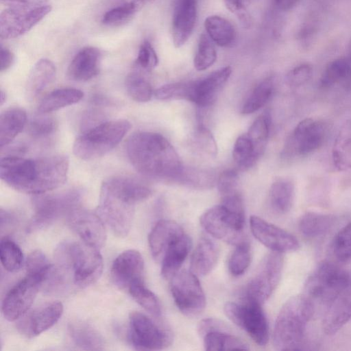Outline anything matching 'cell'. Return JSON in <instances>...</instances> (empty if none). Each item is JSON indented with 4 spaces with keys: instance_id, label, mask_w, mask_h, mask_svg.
Segmentation results:
<instances>
[{
    "instance_id": "1",
    "label": "cell",
    "mask_w": 351,
    "mask_h": 351,
    "mask_svg": "<svg viewBox=\"0 0 351 351\" xmlns=\"http://www.w3.org/2000/svg\"><path fill=\"white\" fill-rule=\"evenodd\" d=\"M69 167V158L64 155L38 158L9 155L1 158L0 177L11 188L36 195L63 185Z\"/></svg>"
},
{
    "instance_id": "2",
    "label": "cell",
    "mask_w": 351,
    "mask_h": 351,
    "mask_svg": "<svg viewBox=\"0 0 351 351\" xmlns=\"http://www.w3.org/2000/svg\"><path fill=\"white\" fill-rule=\"evenodd\" d=\"M126 152L134 168L147 178L173 181L183 167L173 145L156 132L133 134Z\"/></svg>"
},
{
    "instance_id": "3",
    "label": "cell",
    "mask_w": 351,
    "mask_h": 351,
    "mask_svg": "<svg viewBox=\"0 0 351 351\" xmlns=\"http://www.w3.org/2000/svg\"><path fill=\"white\" fill-rule=\"evenodd\" d=\"M137 203L130 184L121 176H114L102 183L96 213L114 235L125 237L130 230Z\"/></svg>"
},
{
    "instance_id": "4",
    "label": "cell",
    "mask_w": 351,
    "mask_h": 351,
    "mask_svg": "<svg viewBox=\"0 0 351 351\" xmlns=\"http://www.w3.org/2000/svg\"><path fill=\"white\" fill-rule=\"evenodd\" d=\"M313 313V301L306 295L290 298L276 319L273 332L274 348L280 351L302 350L306 327Z\"/></svg>"
},
{
    "instance_id": "5",
    "label": "cell",
    "mask_w": 351,
    "mask_h": 351,
    "mask_svg": "<svg viewBox=\"0 0 351 351\" xmlns=\"http://www.w3.org/2000/svg\"><path fill=\"white\" fill-rule=\"evenodd\" d=\"M55 257L62 269L73 271L74 283L81 288L94 284L102 274L104 263L99 250L84 243L63 242L56 248Z\"/></svg>"
},
{
    "instance_id": "6",
    "label": "cell",
    "mask_w": 351,
    "mask_h": 351,
    "mask_svg": "<svg viewBox=\"0 0 351 351\" xmlns=\"http://www.w3.org/2000/svg\"><path fill=\"white\" fill-rule=\"evenodd\" d=\"M130 128L126 119L106 121L82 132L73 143V154L84 160L100 158L116 147Z\"/></svg>"
},
{
    "instance_id": "7",
    "label": "cell",
    "mask_w": 351,
    "mask_h": 351,
    "mask_svg": "<svg viewBox=\"0 0 351 351\" xmlns=\"http://www.w3.org/2000/svg\"><path fill=\"white\" fill-rule=\"evenodd\" d=\"M81 191L75 189L64 192L34 195V215L27 227L29 232L45 228L62 217H68L80 207Z\"/></svg>"
},
{
    "instance_id": "8",
    "label": "cell",
    "mask_w": 351,
    "mask_h": 351,
    "mask_svg": "<svg viewBox=\"0 0 351 351\" xmlns=\"http://www.w3.org/2000/svg\"><path fill=\"white\" fill-rule=\"evenodd\" d=\"M351 276L339 265L321 263L308 278L305 295L327 306L349 283Z\"/></svg>"
},
{
    "instance_id": "9",
    "label": "cell",
    "mask_w": 351,
    "mask_h": 351,
    "mask_svg": "<svg viewBox=\"0 0 351 351\" xmlns=\"http://www.w3.org/2000/svg\"><path fill=\"white\" fill-rule=\"evenodd\" d=\"M199 222L210 235L230 244L237 245L246 241L243 234L245 215L234 213L221 204L206 210Z\"/></svg>"
},
{
    "instance_id": "10",
    "label": "cell",
    "mask_w": 351,
    "mask_h": 351,
    "mask_svg": "<svg viewBox=\"0 0 351 351\" xmlns=\"http://www.w3.org/2000/svg\"><path fill=\"white\" fill-rule=\"evenodd\" d=\"M328 134L325 122L306 118L298 123L287 138L282 152L285 158L307 156L319 149Z\"/></svg>"
},
{
    "instance_id": "11",
    "label": "cell",
    "mask_w": 351,
    "mask_h": 351,
    "mask_svg": "<svg viewBox=\"0 0 351 351\" xmlns=\"http://www.w3.org/2000/svg\"><path fill=\"white\" fill-rule=\"evenodd\" d=\"M283 263L282 253L271 251L267 254L246 285L245 300L262 305L276 289L282 276Z\"/></svg>"
},
{
    "instance_id": "12",
    "label": "cell",
    "mask_w": 351,
    "mask_h": 351,
    "mask_svg": "<svg viewBox=\"0 0 351 351\" xmlns=\"http://www.w3.org/2000/svg\"><path fill=\"white\" fill-rule=\"evenodd\" d=\"M223 309L228 319L245 330L258 345L267 343L269 325L261 304L247 300L243 303L229 302Z\"/></svg>"
},
{
    "instance_id": "13",
    "label": "cell",
    "mask_w": 351,
    "mask_h": 351,
    "mask_svg": "<svg viewBox=\"0 0 351 351\" xmlns=\"http://www.w3.org/2000/svg\"><path fill=\"white\" fill-rule=\"evenodd\" d=\"M129 341L138 350H159L172 341L171 333L147 315L137 311L129 316Z\"/></svg>"
},
{
    "instance_id": "14",
    "label": "cell",
    "mask_w": 351,
    "mask_h": 351,
    "mask_svg": "<svg viewBox=\"0 0 351 351\" xmlns=\"http://www.w3.org/2000/svg\"><path fill=\"white\" fill-rule=\"evenodd\" d=\"M170 280L171 293L178 309L188 317L201 314L206 306V297L197 276L183 270Z\"/></svg>"
},
{
    "instance_id": "15",
    "label": "cell",
    "mask_w": 351,
    "mask_h": 351,
    "mask_svg": "<svg viewBox=\"0 0 351 351\" xmlns=\"http://www.w3.org/2000/svg\"><path fill=\"white\" fill-rule=\"evenodd\" d=\"M51 9L49 4L32 9L7 8L0 14L1 38H15L25 34L42 21Z\"/></svg>"
},
{
    "instance_id": "16",
    "label": "cell",
    "mask_w": 351,
    "mask_h": 351,
    "mask_svg": "<svg viewBox=\"0 0 351 351\" xmlns=\"http://www.w3.org/2000/svg\"><path fill=\"white\" fill-rule=\"evenodd\" d=\"M42 289V282L26 275L5 295L1 306L3 317L10 322L19 319L32 305L36 295Z\"/></svg>"
},
{
    "instance_id": "17",
    "label": "cell",
    "mask_w": 351,
    "mask_h": 351,
    "mask_svg": "<svg viewBox=\"0 0 351 351\" xmlns=\"http://www.w3.org/2000/svg\"><path fill=\"white\" fill-rule=\"evenodd\" d=\"M250 226L254 237L273 252H293L300 247L294 235L258 216L250 217Z\"/></svg>"
},
{
    "instance_id": "18",
    "label": "cell",
    "mask_w": 351,
    "mask_h": 351,
    "mask_svg": "<svg viewBox=\"0 0 351 351\" xmlns=\"http://www.w3.org/2000/svg\"><path fill=\"white\" fill-rule=\"evenodd\" d=\"M197 330L203 338L204 349L210 351L247 350V345L229 332L228 326L217 319L199 322Z\"/></svg>"
},
{
    "instance_id": "19",
    "label": "cell",
    "mask_w": 351,
    "mask_h": 351,
    "mask_svg": "<svg viewBox=\"0 0 351 351\" xmlns=\"http://www.w3.org/2000/svg\"><path fill=\"white\" fill-rule=\"evenodd\" d=\"M71 229L87 245L100 250L106 240L104 221L97 213L77 208L68 217Z\"/></svg>"
},
{
    "instance_id": "20",
    "label": "cell",
    "mask_w": 351,
    "mask_h": 351,
    "mask_svg": "<svg viewBox=\"0 0 351 351\" xmlns=\"http://www.w3.org/2000/svg\"><path fill=\"white\" fill-rule=\"evenodd\" d=\"M63 305L60 302L45 303L20 317L16 324L18 330L31 338L51 328L61 317Z\"/></svg>"
},
{
    "instance_id": "21",
    "label": "cell",
    "mask_w": 351,
    "mask_h": 351,
    "mask_svg": "<svg viewBox=\"0 0 351 351\" xmlns=\"http://www.w3.org/2000/svg\"><path fill=\"white\" fill-rule=\"evenodd\" d=\"M144 261L139 252L128 250L114 261L110 276L114 285L120 289H126L134 282L143 280Z\"/></svg>"
},
{
    "instance_id": "22",
    "label": "cell",
    "mask_w": 351,
    "mask_h": 351,
    "mask_svg": "<svg viewBox=\"0 0 351 351\" xmlns=\"http://www.w3.org/2000/svg\"><path fill=\"white\" fill-rule=\"evenodd\" d=\"M231 73L232 68L227 66L213 72L203 79L190 82L188 101L202 108L211 106Z\"/></svg>"
},
{
    "instance_id": "23",
    "label": "cell",
    "mask_w": 351,
    "mask_h": 351,
    "mask_svg": "<svg viewBox=\"0 0 351 351\" xmlns=\"http://www.w3.org/2000/svg\"><path fill=\"white\" fill-rule=\"evenodd\" d=\"M197 15V0H176L172 21L173 42L176 47L184 45L191 36Z\"/></svg>"
},
{
    "instance_id": "24",
    "label": "cell",
    "mask_w": 351,
    "mask_h": 351,
    "mask_svg": "<svg viewBox=\"0 0 351 351\" xmlns=\"http://www.w3.org/2000/svg\"><path fill=\"white\" fill-rule=\"evenodd\" d=\"M326 306L322 328L326 335H332L351 319V279Z\"/></svg>"
},
{
    "instance_id": "25",
    "label": "cell",
    "mask_w": 351,
    "mask_h": 351,
    "mask_svg": "<svg viewBox=\"0 0 351 351\" xmlns=\"http://www.w3.org/2000/svg\"><path fill=\"white\" fill-rule=\"evenodd\" d=\"M101 53L94 47L80 49L71 61L67 75L75 82H86L97 75L100 71Z\"/></svg>"
},
{
    "instance_id": "26",
    "label": "cell",
    "mask_w": 351,
    "mask_h": 351,
    "mask_svg": "<svg viewBox=\"0 0 351 351\" xmlns=\"http://www.w3.org/2000/svg\"><path fill=\"white\" fill-rule=\"evenodd\" d=\"M184 233L183 228L174 221H158L148 237L149 247L153 258L161 261L168 247Z\"/></svg>"
},
{
    "instance_id": "27",
    "label": "cell",
    "mask_w": 351,
    "mask_h": 351,
    "mask_svg": "<svg viewBox=\"0 0 351 351\" xmlns=\"http://www.w3.org/2000/svg\"><path fill=\"white\" fill-rule=\"evenodd\" d=\"M56 74V66L47 58L39 60L32 67L27 80L25 95L32 101L40 95L53 82Z\"/></svg>"
},
{
    "instance_id": "28",
    "label": "cell",
    "mask_w": 351,
    "mask_h": 351,
    "mask_svg": "<svg viewBox=\"0 0 351 351\" xmlns=\"http://www.w3.org/2000/svg\"><path fill=\"white\" fill-rule=\"evenodd\" d=\"M191 246V239L184 232L168 247L161 260V275L165 279H171L179 271Z\"/></svg>"
},
{
    "instance_id": "29",
    "label": "cell",
    "mask_w": 351,
    "mask_h": 351,
    "mask_svg": "<svg viewBox=\"0 0 351 351\" xmlns=\"http://www.w3.org/2000/svg\"><path fill=\"white\" fill-rule=\"evenodd\" d=\"M218 258L217 245L212 239L203 237L192 254L190 271L197 276H206L215 267Z\"/></svg>"
},
{
    "instance_id": "30",
    "label": "cell",
    "mask_w": 351,
    "mask_h": 351,
    "mask_svg": "<svg viewBox=\"0 0 351 351\" xmlns=\"http://www.w3.org/2000/svg\"><path fill=\"white\" fill-rule=\"evenodd\" d=\"M295 185L293 180L280 178L271 185L269 192V204L272 211L278 215L287 213L293 204Z\"/></svg>"
},
{
    "instance_id": "31",
    "label": "cell",
    "mask_w": 351,
    "mask_h": 351,
    "mask_svg": "<svg viewBox=\"0 0 351 351\" xmlns=\"http://www.w3.org/2000/svg\"><path fill=\"white\" fill-rule=\"evenodd\" d=\"M27 122V114L24 109L12 107L0 115V146L8 145L23 130Z\"/></svg>"
},
{
    "instance_id": "32",
    "label": "cell",
    "mask_w": 351,
    "mask_h": 351,
    "mask_svg": "<svg viewBox=\"0 0 351 351\" xmlns=\"http://www.w3.org/2000/svg\"><path fill=\"white\" fill-rule=\"evenodd\" d=\"M334 166L339 171L351 169V121L341 127L332 149Z\"/></svg>"
},
{
    "instance_id": "33",
    "label": "cell",
    "mask_w": 351,
    "mask_h": 351,
    "mask_svg": "<svg viewBox=\"0 0 351 351\" xmlns=\"http://www.w3.org/2000/svg\"><path fill=\"white\" fill-rule=\"evenodd\" d=\"M69 335L74 344L83 350H103L104 341L101 335L91 325L84 322L69 324Z\"/></svg>"
},
{
    "instance_id": "34",
    "label": "cell",
    "mask_w": 351,
    "mask_h": 351,
    "mask_svg": "<svg viewBox=\"0 0 351 351\" xmlns=\"http://www.w3.org/2000/svg\"><path fill=\"white\" fill-rule=\"evenodd\" d=\"M84 97V93L74 88H62L54 90L45 97L38 106V112L47 114L64 107L77 104Z\"/></svg>"
},
{
    "instance_id": "35",
    "label": "cell",
    "mask_w": 351,
    "mask_h": 351,
    "mask_svg": "<svg viewBox=\"0 0 351 351\" xmlns=\"http://www.w3.org/2000/svg\"><path fill=\"white\" fill-rule=\"evenodd\" d=\"M335 217L331 215L307 212L300 219L298 227L301 234L308 239L324 235L333 226Z\"/></svg>"
},
{
    "instance_id": "36",
    "label": "cell",
    "mask_w": 351,
    "mask_h": 351,
    "mask_svg": "<svg viewBox=\"0 0 351 351\" xmlns=\"http://www.w3.org/2000/svg\"><path fill=\"white\" fill-rule=\"evenodd\" d=\"M206 34L220 47L231 45L236 38L234 26L226 19L217 15L207 17L204 21Z\"/></svg>"
},
{
    "instance_id": "37",
    "label": "cell",
    "mask_w": 351,
    "mask_h": 351,
    "mask_svg": "<svg viewBox=\"0 0 351 351\" xmlns=\"http://www.w3.org/2000/svg\"><path fill=\"white\" fill-rule=\"evenodd\" d=\"M270 123L269 114L264 113L254 120L246 133L258 158L265 152L269 134Z\"/></svg>"
},
{
    "instance_id": "38",
    "label": "cell",
    "mask_w": 351,
    "mask_h": 351,
    "mask_svg": "<svg viewBox=\"0 0 351 351\" xmlns=\"http://www.w3.org/2000/svg\"><path fill=\"white\" fill-rule=\"evenodd\" d=\"M128 291L132 298L145 311L155 317L161 315V305L157 296L145 285L144 280L133 283Z\"/></svg>"
},
{
    "instance_id": "39",
    "label": "cell",
    "mask_w": 351,
    "mask_h": 351,
    "mask_svg": "<svg viewBox=\"0 0 351 351\" xmlns=\"http://www.w3.org/2000/svg\"><path fill=\"white\" fill-rule=\"evenodd\" d=\"M274 87L272 77L266 78L260 82L246 99L242 107L241 112L244 114H252L264 106L270 99Z\"/></svg>"
},
{
    "instance_id": "40",
    "label": "cell",
    "mask_w": 351,
    "mask_h": 351,
    "mask_svg": "<svg viewBox=\"0 0 351 351\" xmlns=\"http://www.w3.org/2000/svg\"><path fill=\"white\" fill-rule=\"evenodd\" d=\"M0 259L3 268L10 272L19 271L23 265L24 257L20 247L8 237L0 243Z\"/></svg>"
},
{
    "instance_id": "41",
    "label": "cell",
    "mask_w": 351,
    "mask_h": 351,
    "mask_svg": "<svg viewBox=\"0 0 351 351\" xmlns=\"http://www.w3.org/2000/svg\"><path fill=\"white\" fill-rule=\"evenodd\" d=\"M142 9L135 0H131L107 11L104 14L101 22L107 26H120L130 21Z\"/></svg>"
},
{
    "instance_id": "42",
    "label": "cell",
    "mask_w": 351,
    "mask_h": 351,
    "mask_svg": "<svg viewBox=\"0 0 351 351\" xmlns=\"http://www.w3.org/2000/svg\"><path fill=\"white\" fill-rule=\"evenodd\" d=\"M125 88L129 96L138 102H147L151 99L153 95L150 83L137 71L127 75Z\"/></svg>"
},
{
    "instance_id": "43",
    "label": "cell",
    "mask_w": 351,
    "mask_h": 351,
    "mask_svg": "<svg viewBox=\"0 0 351 351\" xmlns=\"http://www.w3.org/2000/svg\"><path fill=\"white\" fill-rule=\"evenodd\" d=\"M351 73V62L343 58L338 59L326 67L320 80L319 86L328 88L339 82H344Z\"/></svg>"
},
{
    "instance_id": "44",
    "label": "cell",
    "mask_w": 351,
    "mask_h": 351,
    "mask_svg": "<svg viewBox=\"0 0 351 351\" xmlns=\"http://www.w3.org/2000/svg\"><path fill=\"white\" fill-rule=\"evenodd\" d=\"M232 157L241 170L250 168L258 159L246 134L241 135L236 140L233 147Z\"/></svg>"
},
{
    "instance_id": "45",
    "label": "cell",
    "mask_w": 351,
    "mask_h": 351,
    "mask_svg": "<svg viewBox=\"0 0 351 351\" xmlns=\"http://www.w3.org/2000/svg\"><path fill=\"white\" fill-rule=\"evenodd\" d=\"M173 182L189 187L204 189L213 184L214 177L210 172L183 166Z\"/></svg>"
},
{
    "instance_id": "46",
    "label": "cell",
    "mask_w": 351,
    "mask_h": 351,
    "mask_svg": "<svg viewBox=\"0 0 351 351\" xmlns=\"http://www.w3.org/2000/svg\"><path fill=\"white\" fill-rule=\"evenodd\" d=\"M26 275L35 277L42 282L43 286L51 274L53 265L50 263L45 254L40 250H34L25 261Z\"/></svg>"
},
{
    "instance_id": "47",
    "label": "cell",
    "mask_w": 351,
    "mask_h": 351,
    "mask_svg": "<svg viewBox=\"0 0 351 351\" xmlns=\"http://www.w3.org/2000/svg\"><path fill=\"white\" fill-rule=\"evenodd\" d=\"M217 60V51L213 41L206 33L201 34L197 50L194 58V66L202 71L210 67Z\"/></svg>"
},
{
    "instance_id": "48",
    "label": "cell",
    "mask_w": 351,
    "mask_h": 351,
    "mask_svg": "<svg viewBox=\"0 0 351 351\" xmlns=\"http://www.w3.org/2000/svg\"><path fill=\"white\" fill-rule=\"evenodd\" d=\"M250 262V245L246 240L235 245L228 261V270L234 276H241L249 267Z\"/></svg>"
},
{
    "instance_id": "49",
    "label": "cell",
    "mask_w": 351,
    "mask_h": 351,
    "mask_svg": "<svg viewBox=\"0 0 351 351\" xmlns=\"http://www.w3.org/2000/svg\"><path fill=\"white\" fill-rule=\"evenodd\" d=\"M332 248L335 257L339 261L346 262L351 259V222L335 235Z\"/></svg>"
},
{
    "instance_id": "50",
    "label": "cell",
    "mask_w": 351,
    "mask_h": 351,
    "mask_svg": "<svg viewBox=\"0 0 351 351\" xmlns=\"http://www.w3.org/2000/svg\"><path fill=\"white\" fill-rule=\"evenodd\" d=\"M195 149L208 157H215L217 147L211 132L203 125H199L193 138Z\"/></svg>"
},
{
    "instance_id": "51",
    "label": "cell",
    "mask_w": 351,
    "mask_h": 351,
    "mask_svg": "<svg viewBox=\"0 0 351 351\" xmlns=\"http://www.w3.org/2000/svg\"><path fill=\"white\" fill-rule=\"evenodd\" d=\"M57 128L56 120L47 115H40L31 119L28 124V134L34 138H44L51 135Z\"/></svg>"
},
{
    "instance_id": "52",
    "label": "cell",
    "mask_w": 351,
    "mask_h": 351,
    "mask_svg": "<svg viewBox=\"0 0 351 351\" xmlns=\"http://www.w3.org/2000/svg\"><path fill=\"white\" fill-rule=\"evenodd\" d=\"M189 88L190 82L167 84L157 88L154 95L156 99L160 100L171 99L188 100Z\"/></svg>"
},
{
    "instance_id": "53",
    "label": "cell",
    "mask_w": 351,
    "mask_h": 351,
    "mask_svg": "<svg viewBox=\"0 0 351 351\" xmlns=\"http://www.w3.org/2000/svg\"><path fill=\"white\" fill-rule=\"evenodd\" d=\"M158 63V58L153 46L148 40L143 41L135 60L136 67L140 71L149 72L154 69Z\"/></svg>"
},
{
    "instance_id": "54",
    "label": "cell",
    "mask_w": 351,
    "mask_h": 351,
    "mask_svg": "<svg viewBox=\"0 0 351 351\" xmlns=\"http://www.w3.org/2000/svg\"><path fill=\"white\" fill-rule=\"evenodd\" d=\"M238 181V173L233 169H227L221 173L217 180L220 195L223 196L237 191Z\"/></svg>"
},
{
    "instance_id": "55",
    "label": "cell",
    "mask_w": 351,
    "mask_h": 351,
    "mask_svg": "<svg viewBox=\"0 0 351 351\" xmlns=\"http://www.w3.org/2000/svg\"><path fill=\"white\" fill-rule=\"evenodd\" d=\"M312 68L306 64H300L287 75V82L292 87H299L306 84L311 77Z\"/></svg>"
},
{
    "instance_id": "56",
    "label": "cell",
    "mask_w": 351,
    "mask_h": 351,
    "mask_svg": "<svg viewBox=\"0 0 351 351\" xmlns=\"http://www.w3.org/2000/svg\"><path fill=\"white\" fill-rule=\"evenodd\" d=\"M105 114L97 109H90L85 112L82 117L80 128L82 132L88 130L106 121Z\"/></svg>"
},
{
    "instance_id": "57",
    "label": "cell",
    "mask_w": 351,
    "mask_h": 351,
    "mask_svg": "<svg viewBox=\"0 0 351 351\" xmlns=\"http://www.w3.org/2000/svg\"><path fill=\"white\" fill-rule=\"evenodd\" d=\"M7 8L18 9H32L49 5L48 0H1Z\"/></svg>"
},
{
    "instance_id": "58",
    "label": "cell",
    "mask_w": 351,
    "mask_h": 351,
    "mask_svg": "<svg viewBox=\"0 0 351 351\" xmlns=\"http://www.w3.org/2000/svg\"><path fill=\"white\" fill-rule=\"evenodd\" d=\"M226 8L238 16L246 13L248 0H224Z\"/></svg>"
},
{
    "instance_id": "59",
    "label": "cell",
    "mask_w": 351,
    "mask_h": 351,
    "mask_svg": "<svg viewBox=\"0 0 351 351\" xmlns=\"http://www.w3.org/2000/svg\"><path fill=\"white\" fill-rule=\"evenodd\" d=\"M0 56V71L1 72H3L8 70L12 65L14 57V54L12 53L10 50L5 47H3L2 45L1 46Z\"/></svg>"
},
{
    "instance_id": "60",
    "label": "cell",
    "mask_w": 351,
    "mask_h": 351,
    "mask_svg": "<svg viewBox=\"0 0 351 351\" xmlns=\"http://www.w3.org/2000/svg\"><path fill=\"white\" fill-rule=\"evenodd\" d=\"M1 230L10 227L16 221V216L6 210L1 208L0 211Z\"/></svg>"
},
{
    "instance_id": "61",
    "label": "cell",
    "mask_w": 351,
    "mask_h": 351,
    "mask_svg": "<svg viewBox=\"0 0 351 351\" xmlns=\"http://www.w3.org/2000/svg\"><path fill=\"white\" fill-rule=\"evenodd\" d=\"M276 5L280 10H286L293 7L298 0H274Z\"/></svg>"
},
{
    "instance_id": "62",
    "label": "cell",
    "mask_w": 351,
    "mask_h": 351,
    "mask_svg": "<svg viewBox=\"0 0 351 351\" xmlns=\"http://www.w3.org/2000/svg\"><path fill=\"white\" fill-rule=\"evenodd\" d=\"M5 99H6L5 93L2 90H1V93H0V104H1V106L3 105V104L5 101Z\"/></svg>"
}]
</instances>
